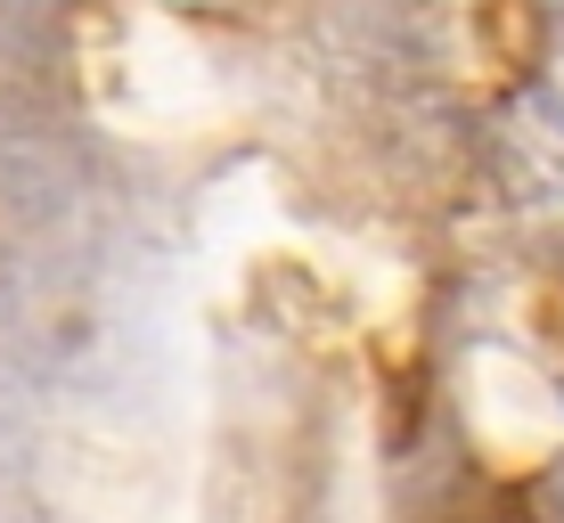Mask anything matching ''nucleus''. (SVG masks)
Returning a JSON list of instances; mask_svg holds the SVG:
<instances>
[{"label":"nucleus","instance_id":"nucleus-1","mask_svg":"<svg viewBox=\"0 0 564 523\" xmlns=\"http://www.w3.org/2000/svg\"><path fill=\"white\" fill-rule=\"evenodd\" d=\"M475 25H482V50H491V66H499V74H516V83L540 66V50H549L540 0H482Z\"/></svg>","mask_w":564,"mask_h":523}]
</instances>
